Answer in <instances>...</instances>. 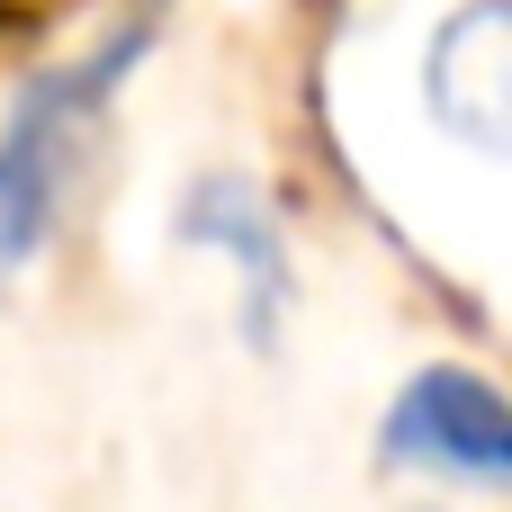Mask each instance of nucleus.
Masks as SVG:
<instances>
[{"instance_id":"f257e3e1","label":"nucleus","mask_w":512,"mask_h":512,"mask_svg":"<svg viewBox=\"0 0 512 512\" xmlns=\"http://www.w3.org/2000/svg\"><path fill=\"white\" fill-rule=\"evenodd\" d=\"M153 45V18H126L108 45H90L81 63L63 72H36L0 126V279L27 270L45 252V234L63 225V198L72 180L90 171V135H99V108L108 90L126 81V63Z\"/></svg>"},{"instance_id":"f03ea898","label":"nucleus","mask_w":512,"mask_h":512,"mask_svg":"<svg viewBox=\"0 0 512 512\" xmlns=\"http://www.w3.org/2000/svg\"><path fill=\"white\" fill-rule=\"evenodd\" d=\"M387 468L450 477V486H504L512 477V405L504 387L468 360H432L387 405Z\"/></svg>"},{"instance_id":"7ed1b4c3","label":"nucleus","mask_w":512,"mask_h":512,"mask_svg":"<svg viewBox=\"0 0 512 512\" xmlns=\"http://www.w3.org/2000/svg\"><path fill=\"white\" fill-rule=\"evenodd\" d=\"M180 234L243 261V279H252V333L270 342V315H279V297H288V243H279L270 198H261L252 180H198L189 207H180Z\"/></svg>"}]
</instances>
